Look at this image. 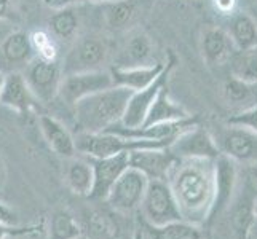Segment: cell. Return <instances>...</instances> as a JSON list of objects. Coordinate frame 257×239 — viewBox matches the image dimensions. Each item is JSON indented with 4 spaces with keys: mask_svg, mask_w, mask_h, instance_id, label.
<instances>
[{
    "mask_svg": "<svg viewBox=\"0 0 257 239\" xmlns=\"http://www.w3.org/2000/svg\"><path fill=\"white\" fill-rule=\"evenodd\" d=\"M166 182L185 222L205 226L214 199V161L176 158Z\"/></svg>",
    "mask_w": 257,
    "mask_h": 239,
    "instance_id": "1",
    "label": "cell"
},
{
    "mask_svg": "<svg viewBox=\"0 0 257 239\" xmlns=\"http://www.w3.org/2000/svg\"><path fill=\"white\" fill-rule=\"evenodd\" d=\"M133 91L112 86L83 97L74 105L75 126L78 132H104L121 121Z\"/></svg>",
    "mask_w": 257,
    "mask_h": 239,
    "instance_id": "2",
    "label": "cell"
},
{
    "mask_svg": "<svg viewBox=\"0 0 257 239\" xmlns=\"http://www.w3.org/2000/svg\"><path fill=\"white\" fill-rule=\"evenodd\" d=\"M170 145L157 140L128 139L115 132H78L75 137L77 153L86 158H107L123 152H133L139 148H168Z\"/></svg>",
    "mask_w": 257,
    "mask_h": 239,
    "instance_id": "3",
    "label": "cell"
},
{
    "mask_svg": "<svg viewBox=\"0 0 257 239\" xmlns=\"http://www.w3.org/2000/svg\"><path fill=\"white\" fill-rule=\"evenodd\" d=\"M139 210L143 215V222L152 226H165L168 223L184 220L166 180H149Z\"/></svg>",
    "mask_w": 257,
    "mask_h": 239,
    "instance_id": "4",
    "label": "cell"
},
{
    "mask_svg": "<svg viewBox=\"0 0 257 239\" xmlns=\"http://www.w3.org/2000/svg\"><path fill=\"white\" fill-rule=\"evenodd\" d=\"M109 58L110 45L107 39L96 34H86L74 42L61 67H63V74L101 70L105 69L104 64H107Z\"/></svg>",
    "mask_w": 257,
    "mask_h": 239,
    "instance_id": "5",
    "label": "cell"
},
{
    "mask_svg": "<svg viewBox=\"0 0 257 239\" xmlns=\"http://www.w3.org/2000/svg\"><path fill=\"white\" fill-rule=\"evenodd\" d=\"M23 75L37 102L48 105L58 97L61 80L64 74L59 61L34 58L26 66Z\"/></svg>",
    "mask_w": 257,
    "mask_h": 239,
    "instance_id": "6",
    "label": "cell"
},
{
    "mask_svg": "<svg viewBox=\"0 0 257 239\" xmlns=\"http://www.w3.org/2000/svg\"><path fill=\"white\" fill-rule=\"evenodd\" d=\"M147 183L149 179L143 172L128 167L113 183L104 202L117 214H133L141 206Z\"/></svg>",
    "mask_w": 257,
    "mask_h": 239,
    "instance_id": "7",
    "label": "cell"
},
{
    "mask_svg": "<svg viewBox=\"0 0 257 239\" xmlns=\"http://www.w3.org/2000/svg\"><path fill=\"white\" fill-rule=\"evenodd\" d=\"M112 75L109 69L101 70H90V72H75V74H64L61 80L58 97H61L66 105L74 107V105L83 99V97L99 93L112 88Z\"/></svg>",
    "mask_w": 257,
    "mask_h": 239,
    "instance_id": "8",
    "label": "cell"
},
{
    "mask_svg": "<svg viewBox=\"0 0 257 239\" xmlns=\"http://www.w3.org/2000/svg\"><path fill=\"white\" fill-rule=\"evenodd\" d=\"M219 152L232 158L236 164L257 167V132L241 126L228 125L212 136Z\"/></svg>",
    "mask_w": 257,
    "mask_h": 239,
    "instance_id": "9",
    "label": "cell"
},
{
    "mask_svg": "<svg viewBox=\"0 0 257 239\" xmlns=\"http://www.w3.org/2000/svg\"><path fill=\"white\" fill-rule=\"evenodd\" d=\"M238 190V164L232 158L220 153L214 159V199L209 212L208 223L224 210L230 209Z\"/></svg>",
    "mask_w": 257,
    "mask_h": 239,
    "instance_id": "10",
    "label": "cell"
},
{
    "mask_svg": "<svg viewBox=\"0 0 257 239\" xmlns=\"http://www.w3.org/2000/svg\"><path fill=\"white\" fill-rule=\"evenodd\" d=\"M35 58V51L31 42V34L21 29H15L13 26L0 37V70L4 74L13 70L26 69Z\"/></svg>",
    "mask_w": 257,
    "mask_h": 239,
    "instance_id": "11",
    "label": "cell"
},
{
    "mask_svg": "<svg viewBox=\"0 0 257 239\" xmlns=\"http://www.w3.org/2000/svg\"><path fill=\"white\" fill-rule=\"evenodd\" d=\"M168 150L174 155V158H197L214 161L220 155L212 134L208 129L201 128L198 123L177 136Z\"/></svg>",
    "mask_w": 257,
    "mask_h": 239,
    "instance_id": "12",
    "label": "cell"
},
{
    "mask_svg": "<svg viewBox=\"0 0 257 239\" xmlns=\"http://www.w3.org/2000/svg\"><path fill=\"white\" fill-rule=\"evenodd\" d=\"M155 0H110L97 5L105 28L113 32L128 31L141 18L149 13Z\"/></svg>",
    "mask_w": 257,
    "mask_h": 239,
    "instance_id": "13",
    "label": "cell"
},
{
    "mask_svg": "<svg viewBox=\"0 0 257 239\" xmlns=\"http://www.w3.org/2000/svg\"><path fill=\"white\" fill-rule=\"evenodd\" d=\"M173 66H174V58H171V61H168L165 70L152 85H149L147 88H144V90L131 93L120 125L126 126V128H139L144 125L146 117H147L149 109H150V105H152L154 99L157 97V94L160 93L162 88L168 85V77H170Z\"/></svg>",
    "mask_w": 257,
    "mask_h": 239,
    "instance_id": "14",
    "label": "cell"
},
{
    "mask_svg": "<svg viewBox=\"0 0 257 239\" xmlns=\"http://www.w3.org/2000/svg\"><path fill=\"white\" fill-rule=\"evenodd\" d=\"M197 125V118L192 115L187 118L176 120V121H166V123H154V125H143L139 128H126L117 123L112 128H109V132H115L128 139H144V140H157V142H165L171 145L173 140L182 134L184 131L190 129Z\"/></svg>",
    "mask_w": 257,
    "mask_h": 239,
    "instance_id": "15",
    "label": "cell"
},
{
    "mask_svg": "<svg viewBox=\"0 0 257 239\" xmlns=\"http://www.w3.org/2000/svg\"><path fill=\"white\" fill-rule=\"evenodd\" d=\"M88 161L93 166V175H94L93 190L88 199L104 202L110 188L113 187V183L130 167L128 152L107 156V158H88Z\"/></svg>",
    "mask_w": 257,
    "mask_h": 239,
    "instance_id": "16",
    "label": "cell"
},
{
    "mask_svg": "<svg viewBox=\"0 0 257 239\" xmlns=\"http://www.w3.org/2000/svg\"><path fill=\"white\" fill-rule=\"evenodd\" d=\"M0 105L16 112L18 115H29L37 107V99L34 97L20 70L5 74L2 88H0Z\"/></svg>",
    "mask_w": 257,
    "mask_h": 239,
    "instance_id": "17",
    "label": "cell"
},
{
    "mask_svg": "<svg viewBox=\"0 0 257 239\" xmlns=\"http://www.w3.org/2000/svg\"><path fill=\"white\" fill-rule=\"evenodd\" d=\"M174 159L168 148H139L128 152L130 167L141 171L149 180H166Z\"/></svg>",
    "mask_w": 257,
    "mask_h": 239,
    "instance_id": "18",
    "label": "cell"
},
{
    "mask_svg": "<svg viewBox=\"0 0 257 239\" xmlns=\"http://www.w3.org/2000/svg\"><path fill=\"white\" fill-rule=\"evenodd\" d=\"M166 64L155 63V64H146V66H131V67H118L112 66L110 75L113 86L126 88L130 91H139L144 90L149 85H152L155 80L160 77L165 70Z\"/></svg>",
    "mask_w": 257,
    "mask_h": 239,
    "instance_id": "19",
    "label": "cell"
},
{
    "mask_svg": "<svg viewBox=\"0 0 257 239\" xmlns=\"http://www.w3.org/2000/svg\"><path fill=\"white\" fill-rule=\"evenodd\" d=\"M39 125L47 144L56 155L69 159L77 155L75 137L58 118L48 113H42L39 117Z\"/></svg>",
    "mask_w": 257,
    "mask_h": 239,
    "instance_id": "20",
    "label": "cell"
},
{
    "mask_svg": "<svg viewBox=\"0 0 257 239\" xmlns=\"http://www.w3.org/2000/svg\"><path fill=\"white\" fill-rule=\"evenodd\" d=\"M236 51L230 35L222 28H208L201 35V53L209 66L227 64Z\"/></svg>",
    "mask_w": 257,
    "mask_h": 239,
    "instance_id": "21",
    "label": "cell"
},
{
    "mask_svg": "<svg viewBox=\"0 0 257 239\" xmlns=\"http://www.w3.org/2000/svg\"><path fill=\"white\" fill-rule=\"evenodd\" d=\"M154 55V47L150 42L149 35L144 32L136 31L131 32L130 37L126 39L125 45H123L120 56L117 59L118 67H131V66H146V64H154L150 63Z\"/></svg>",
    "mask_w": 257,
    "mask_h": 239,
    "instance_id": "22",
    "label": "cell"
},
{
    "mask_svg": "<svg viewBox=\"0 0 257 239\" xmlns=\"http://www.w3.org/2000/svg\"><path fill=\"white\" fill-rule=\"evenodd\" d=\"M144 239H205L201 225H195L185 220L168 223L165 226H152L141 220Z\"/></svg>",
    "mask_w": 257,
    "mask_h": 239,
    "instance_id": "23",
    "label": "cell"
},
{
    "mask_svg": "<svg viewBox=\"0 0 257 239\" xmlns=\"http://www.w3.org/2000/svg\"><path fill=\"white\" fill-rule=\"evenodd\" d=\"M190 117V113L185 110L179 102L171 99L168 85L163 86L160 93L157 94L152 105H150L149 113L146 117L144 125H154V123H166V121H176Z\"/></svg>",
    "mask_w": 257,
    "mask_h": 239,
    "instance_id": "24",
    "label": "cell"
},
{
    "mask_svg": "<svg viewBox=\"0 0 257 239\" xmlns=\"http://www.w3.org/2000/svg\"><path fill=\"white\" fill-rule=\"evenodd\" d=\"M257 193H254V187L247 182L243 185L238 196H233L232 201V223L235 231L240 234V237L246 239L247 229H249L251 220H252V210L255 202Z\"/></svg>",
    "mask_w": 257,
    "mask_h": 239,
    "instance_id": "25",
    "label": "cell"
},
{
    "mask_svg": "<svg viewBox=\"0 0 257 239\" xmlns=\"http://www.w3.org/2000/svg\"><path fill=\"white\" fill-rule=\"evenodd\" d=\"M93 166L88 158H70L66 169V185L77 196L88 198L93 190Z\"/></svg>",
    "mask_w": 257,
    "mask_h": 239,
    "instance_id": "26",
    "label": "cell"
},
{
    "mask_svg": "<svg viewBox=\"0 0 257 239\" xmlns=\"http://www.w3.org/2000/svg\"><path fill=\"white\" fill-rule=\"evenodd\" d=\"M224 99L233 113L249 109L257 104V83L230 77L224 85Z\"/></svg>",
    "mask_w": 257,
    "mask_h": 239,
    "instance_id": "27",
    "label": "cell"
},
{
    "mask_svg": "<svg viewBox=\"0 0 257 239\" xmlns=\"http://www.w3.org/2000/svg\"><path fill=\"white\" fill-rule=\"evenodd\" d=\"M227 32L236 51L257 48V23L247 13H238L232 16Z\"/></svg>",
    "mask_w": 257,
    "mask_h": 239,
    "instance_id": "28",
    "label": "cell"
},
{
    "mask_svg": "<svg viewBox=\"0 0 257 239\" xmlns=\"http://www.w3.org/2000/svg\"><path fill=\"white\" fill-rule=\"evenodd\" d=\"M77 7H64L51 15L48 21L50 34L61 40H72L80 29V16L75 12Z\"/></svg>",
    "mask_w": 257,
    "mask_h": 239,
    "instance_id": "29",
    "label": "cell"
},
{
    "mask_svg": "<svg viewBox=\"0 0 257 239\" xmlns=\"http://www.w3.org/2000/svg\"><path fill=\"white\" fill-rule=\"evenodd\" d=\"M228 64L232 77L247 83H257V48L235 51Z\"/></svg>",
    "mask_w": 257,
    "mask_h": 239,
    "instance_id": "30",
    "label": "cell"
},
{
    "mask_svg": "<svg viewBox=\"0 0 257 239\" xmlns=\"http://www.w3.org/2000/svg\"><path fill=\"white\" fill-rule=\"evenodd\" d=\"M48 239H77L83 234L80 223L67 210H56L50 218Z\"/></svg>",
    "mask_w": 257,
    "mask_h": 239,
    "instance_id": "31",
    "label": "cell"
},
{
    "mask_svg": "<svg viewBox=\"0 0 257 239\" xmlns=\"http://www.w3.org/2000/svg\"><path fill=\"white\" fill-rule=\"evenodd\" d=\"M86 222L93 239H117L120 234V226L117 220H113L107 212L93 210L88 215Z\"/></svg>",
    "mask_w": 257,
    "mask_h": 239,
    "instance_id": "32",
    "label": "cell"
},
{
    "mask_svg": "<svg viewBox=\"0 0 257 239\" xmlns=\"http://www.w3.org/2000/svg\"><path fill=\"white\" fill-rule=\"evenodd\" d=\"M31 42L35 51V58L58 61V47L53 35L45 31H35L31 34Z\"/></svg>",
    "mask_w": 257,
    "mask_h": 239,
    "instance_id": "33",
    "label": "cell"
},
{
    "mask_svg": "<svg viewBox=\"0 0 257 239\" xmlns=\"http://www.w3.org/2000/svg\"><path fill=\"white\" fill-rule=\"evenodd\" d=\"M228 125H235V126H241L249 131L257 132V104L252 107L246 109L243 112H238L230 115V118L227 120Z\"/></svg>",
    "mask_w": 257,
    "mask_h": 239,
    "instance_id": "34",
    "label": "cell"
},
{
    "mask_svg": "<svg viewBox=\"0 0 257 239\" xmlns=\"http://www.w3.org/2000/svg\"><path fill=\"white\" fill-rule=\"evenodd\" d=\"M43 229V222L37 225H8V223H0V239L7 237H21V236H29V234H37Z\"/></svg>",
    "mask_w": 257,
    "mask_h": 239,
    "instance_id": "35",
    "label": "cell"
},
{
    "mask_svg": "<svg viewBox=\"0 0 257 239\" xmlns=\"http://www.w3.org/2000/svg\"><path fill=\"white\" fill-rule=\"evenodd\" d=\"M50 8L58 10V8L64 7H83V5H101L110 0H43Z\"/></svg>",
    "mask_w": 257,
    "mask_h": 239,
    "instance_id": "36",
    "label": "cell"
},
{
    "mask_svg": "<svg viewBox=\"0 0 257 239\" xmlns=\"http://www.w3.org/2000/svg\"><path fill=\"white\" fill-rule=\"evenodd\" d=\"M18 215L15 214V212L5 206L2 201H0V223H8V225H18Z\"/></svg>",
    "mask_w": 257,
    "mask_h": 239,
    "instance_id": "37",
    "label": "cell"
},
{
    "mask_svg": "<svg viewBox=\"0 0 257 239\" xmlns=\"http://www.w3.org/2000/svg\"><path fill=\"white\" fill-rule=\"evenodd\" d=\"M212 4H214V8L219 13L232 15L233 10H235L236 0H212Z\"/></svg>",
    "mask_w": 257,
    "mask_h": 239,
    "instance_id": "38",
    "label": "cell"
},
{
    "mask_svg": "<svg viewBox=\"0 0 257 239\" xmlns=\"http://www.w3.org/2000/svg\"><path fill=\"white\" fill-rule=\"evenodd\" d=\"M246 239H257V196H255V202H254V210H252V220L249 229H247V236Z\"/></svg>",
    "mask_w": 257,
    "mask_h": 239,
    "instance_id": "39",
    "label": "cell"
},
{
    "mask_svg": "<svg viewBox=\"0 0 257 239\" xmlns=\"http://www.w3.org/2000/svg\"><path fill=\"white\" fill-rule=\"evenodd\" d=\"M10 12H12L10 0H0V21L8 20L10 18Z\"/></svg>",
    "mask_w": 257,
    "mask_h": 239,
    "instance_id": "40",
    "label": "cell"
},
{
    "mask_svg": "<svg viewBox=\"0 0 257 239\" xmlns=\"http://www.w3.org/2000/svg\"><path fill=\"white\" fill-rule=\"evenodd\" d=\"M4 182H5V167H4L2 159H0V188H2Z\"/></svg>",
    "mask_w": 257,
    "mask_h": 239,
    "instance_id": "41",
    "label": "cell"
},
{
    "mask_svg": "<svg viewBox=\"0 0 257 239\" xmlns=\"http://www.w3.org/2000/svg\"><path fill=\"white\" fill-rule=\"evenodd\" d=\"M4 78H5V74L0 70V88H2V83H4Z\"/></svg>",
    "mask_w": 257,
    "mask_h": 239,
    "instance_id": "42",
    "label": "cell"
},
{
    "mask_svg": "<svg viewBox=\"0 0 257 239\" xmlns=\"http://www.w3.org/2000/svg\"><path fill=\"white\" fill-rule=\"evenodd\" d=\"M77 239H88V236H85V234H82V236H78Z\"/></svg>",
    "mask_w": 257,
    "mask_h": 239,
    "instance_id": "43",
    "label": "cell"
},
{
    "mask_svg": "<svg viewBox=\"0 0 257 239\" xmlns=\"http://www.w3.org/2000/svg\"><path fill=\"white\" fill-rule=\"evenodd\" d=\"M138 239H144V237H141V236H139V237H138Z\"/></svg>",
    "mask_w": 257,
    "mask_h": 239,
    "instance_id": "44",
    "label": "cell"
}]
</instances>
